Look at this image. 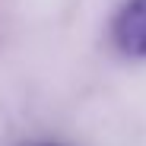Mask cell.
I'll return each mask as SVG.
<instances>
[{
  "label": "cell",
  "instance_id": "obj_1",
  "mask_svg": "<svg viewBox=\"0 0 146 146\" xmlns=\"http://www.w3.org/2000/svg\"><path fill=\"white\" fill-rule=\"evenodd\" d=\"M111 41L127 57H146V0H127L111 22Z\"/></svg>",
  "mask_w": 146,
  "mask_h": 146
},
{
  "label": "cell",
  "instance_id": "obj_2",
  "mask_svg": "<svg viewBox=\"0 0 146 146\" xmlns=\"http://www.w3.org/2000/svg\"><path fill=\"white\" fill-rule=\"evenodd\" d=\"M35 146H60V143H35Z\"/></svg>",
  "mask_w": 146,
  "mask_h": 146
}]
</instances>
